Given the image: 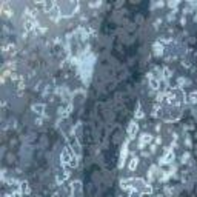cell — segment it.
<instances>
[{
	"label": "cell",
	"instance_id": "1",
	"mask_svg": "<svg viewBox=\"0 0 197 197\" xmlns=\"http://www.w3.org/2000/svg\"><path fill=\"white\" fill-rule=\"evenodd\" d=\"M68 142H69V148H71V151L74 152V155L80 157L82 149H80V143H78V139H77L75 136H71V137L68 139Z\"/></svg>",
	"mask_w": 197,
	"mask_h": 197
},
{
	"label": "cell",
	"instance_id": "6",
	"mask_svg": "<svg viewBox=\"0 0 197 197\" xmlns=\"http://www.w3.org/2000/svg\"><path fill=\"white\" fill-rule=\"evenodd\" d=\"M69 177V173L66 171V169H60V171L56 174V179H57V183H63L65 180H66Z\"/></svg>",
	"mask_w": 197,
	"mask_h": 197
},
{
	"label": "cell",
	"instance_id": "16",
	"mask_svg": "<svg viewBox=\"0 0 197 197\" xmlns=\"http://www.w3.org/2000/svg\"><path fill=\"white\" fill-rule=\"evenodd\" d=\"M136 119H143V117H145V112H143V109L142 108H137V111H136Z\"/></svg>",
	"mask_w": 197,
	"mask_h": 197
},
{
	"label": "cell",
	"instance_id": "3",
	"mask_svg": "<svg viewBox=\"0 0 197 197\" xmlns=\"http://www.w3.org/2000/svg\"><path fill=\"white\" fill-rule=\"evenodd\" d=\"M71 192H72V197H83V189H82V183L75 180L71 183Z\"/></svg>",
	"mask_w": 197,
	"mask_h": 197
},
{
	"label": "cell",
	"instance_id": "4",
	"mask_svg": "<svg viewBox=\"0 0 197 197\" xmlns=\"http://www.w3.org/2000/svg\"><path fill=\"white\" fill-rule=\"evenodd\" d=\"M151 140H152V136H151V134H148V133L142 134V136H140V142H139L140 149H143V148L148 145V143H151Z\"/></svg>",
	"mask_w": 197,
	"mask_h": 197
},
{
	"label": "cell",
	"instance_id": "7",
	"mask_svg": "<svg viewBox=\"0 0 197 197\" xmlns=\"http://www.w3.org/2000/svg\"><path fill=\"white\" fill-rule=\"evenodd\" d=\"M174 157H176V155H174V152H173L171 149H169V151H166V152H165V155H163V159H162V162H160V163H162V165H165V163H173Z\"/></svg>",
	"mask_w": 197,
	"mask_h": 197
},
{
	"label": "cell",
	"instance_id": "14",
	"mask_svg": "<svg viewBox=\"0 0 197 197\" xmlns=\"http://www.w3.org/2000/svg\"><path fill=\"white\" fill-rule=\"evenodd\" d=\"M140 192H142V194H152V186L146 183V185L140 189Z\"/></svg>",
	"mask_w": 197,
	"mask_h": 197
},
{
	"label": "cell",
	"instance_id": "17",
	"mask_svg": "<svg viewBox=\"0 0 197 197\" xmlns=\"http://www.w3.org/2000/svg\"><path fill=\"white\" fill-rule=\"evenodd\" d=\"M171 75H173V72H171V69H169V68H165V69H163V78H165V80H168Z\"/></svg>",
	"mask_w": 197,
	"mask_h": 197
},
{
	"label": "cell",
	"instance_id": "13",
	"mask_svg": "<svg viewBox=\"0 0 197 197\" xmlns=\"http://www.w3.org/2000/svg\"><path fill=\"white\" fill-rule=\"evenodd\" d=\"M137 166H139V159H137V157H133V159L129 160V165H128L129 171H136Z\"/></svg>",
	"mask_w": 197,
	"mask_h": 197
},
{
	"label": "cell",
	"instance_id": "9",
	"mask_svg": "<svg viewBox=\"0 0 197 197\" xmlns=\"http://www.w3.org/2000/svg\"><path fill=\"white\" fill-rule=\"evenodd\" d=\"M32 111H34L37 115H43L45 105H43V103H34V105H32Z\"/></svg>",
	"mask_w": 197,
	"mask_h": 197
},
{
	"label": "cell",
	"instance_id": "10",
	"mask_svg": "<svg viewBox=\"0 0 197 197\" xmlns=\"http://www.w3.org/2000/svg\"><path fill=\"white\" fill-rule=\"evenodd\" d=\"M149 86H151V89H159L160 88V78L149 75Z\"/></svg>",
	"mask_w": 197,
	"mask_h": 197
},
{
	"label": "cell",
	"instance_id": "18",
	"mask_svg": "<svg viewBox=\"0 0 197 197\" xmlns=\"http://www.w3.org/2000/svg\"><path fill=\"white\" fill-rule=\"evenodd\" d=\"M188 159H189V152L182 154V162H183V163H186V162H188Z\"/></svg>",
	"mask_w": 197,
	"mask_h": 197
},
{
	"label": "cell",
	"instance_id": "20",
	"mask_svg": "<svg viewBox=\"0 0 197 197\" xmlns=\"http://www.w3.org/2000/svg\"><path fill=\"white\" fill-rule=\"evenodd\" d=\"M157 197H169V195H165V194H162V195H157Z\"/></svg>",
	"mask_w": 197,
	"mask_h": 197
},
{
	"label": "cell",
	"instance_id": "12",
	"mask_svg": "<svg viewBox=\"0 0 197 197\" xmlns=\"http://www.w3.org/2000/svg\"><path fill=\"white\" fill-rule=\"evenodd\" d=\"M2 12H3V16H8V17L12 16V9L9 8V3H8V2H3V3H2Z\"/></svg>",
	"mask_w": 197,
	"mask_h": 197
},
{
	"label": "cell",
	"instance_id": "11",
	"mask_svg": "<svg viewBox=\"0 0 197 197\" xmlns=\"http://www.w3.org/2000/svg\"><path fill=\"white\" fill-rule=\"evenodd\" d=\"M19 191H20V194H29V191H31L29 183L28 182H22L19 185Z\"/></svg>",
	"mask_w": 197,
	"mask_h": 197
},
{
	"label": "cell",
	"instance_id": "8",
	"mask_svg": "<svg viewBox=\"0 0 197 197\" xmlns=\"http://www.w3.org/2000/svg\"><path fill=\"white\" fill-rule=\"evenodd\" d=\"M163 51H165V48H163V45H162V43H159V42L154 43V46H152V52H154V56H157V57L162 56V54H163Z\"/></svg>",
	"mask_w": 197,
	"mask_h": 197
},
{
	"label": "cell",
	"instance_id": "5",
	"mask_svg": "<svg viewBox=\"0 0 197 197\" xmlns=\"http://www.w3.org/2000/svg\"><path fill=\"white\" fill-rule=\"evenodd\" d=\"M137 133H139V125H137V122H131V123L128 125V136L133 139V137H136Z\"/></svg>",
	"mask_w": 197,
	"mask_h": 197
},
{
	"label": "cell",
	"instance_id": "19",
	"mask_svg": "<svg viewBox=\"0 0 197 197\" xmlns=\"http://www.w3.org/2000/svg\"><path fill=\"white\" fill-rule=\"evenodd\" d=\"M177 5H179V2H169V3H168V6H169V8H176Z\"/></svg>",
	"mask_w": 197,
	"mask_h": 197
},
{
	"label": "cell",
	"instance_id": "15",
	"mask_svg": "<svg viewBox=\"0 0 197 197\" xmlns=\"http://www.w3.org/2000/svg\"><path fill=\"white\" fill-rule=\"evenodd\" d=\"M142 195H143V194H142V192H140L139 189H131V191H129V195H128V197H142Z\"/></svg>",
	"mask_w": 197,
	"mask_h": 197
},
{
	"label": "cell",
	"instance_id": "2",
	"mask_svg": "<svg viewBox=\"0 0 197 197\" xmlns=\"http://www.w3.org/2000/svg\"><path fill=\"white\" fill-rule=\"evenodd\" d=\"M72 157H74V152L71 151V148H69V146H66V148H65V149L62 151V154H60V160H62V165H63V166H68Z\"/></svg>",
	"mask_w": 197,
	"mask_h": 197
}]
</instances>
